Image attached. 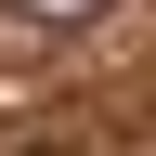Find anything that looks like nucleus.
I'll list each match as a JSON object with an SVG mask.
<instances>
[{"label":"nucleus","mask_w":156,"mask_h":156,"mask_svg":"<svg viewBox=\"0 0 156 156\" xmlns=\"http://www.w3.org/2000/svg\"><path fill=\"white\" fill-rule=\"evenodd\" d=\"M0 13H13V26H91L104 0H0Z\"/></svg>","instance_id":"f257e3e1"}]
</instances>
